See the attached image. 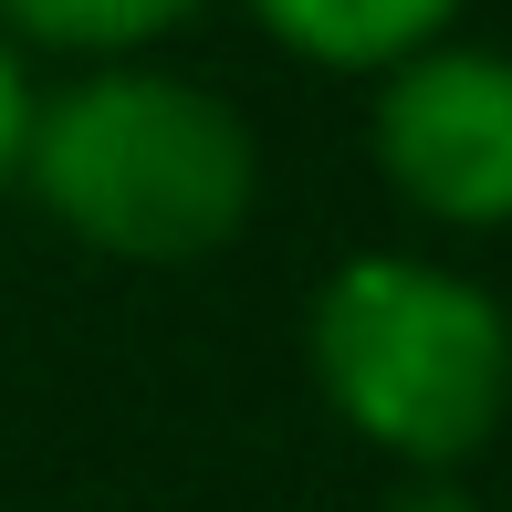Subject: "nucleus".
<instances>
[{"mask_svg":"<svg viewBox=\"0 0 512 512\" xmlns=\"http://www.w3.org/2000/svg\"><path fill=\"white\" fill-rule=\"evenodd\" d=\"M304 366L324 408L398 471H471L512 398V324L471 272L356 251L304 304Z\"/></svg>","mask_w":512,"mask_h":512,"instance_id":"obj_2","label":"nucleus"},{"mask_svg":"<svg viewBox=\"0 0 512 512\" xmlns=\"http://www.w3.org/2000/svg\"><path fill=\"white\" fill-rule=\"evenodd\" d=\"M460 11L471 0H251V21L314 74H387L398 53L439 42Z\"/></svg>","mask_w":512,"mask_h":512,"instance_id":"obj_4","label":"nucleus"},{"mask_svg":"<svg viewBox=\"0 0 512 512\" xmlns=\"http://www.w3.org/2000/svg\"><path fill=\"white\" fill-rule=\"evenodd\" d=\"M209 0H0V32L21 53H74V63H126L189 32Z\"/></svg>","mask_w":512,"mask_h":512,"instance_id":"obj_5","label":"nucleus"},{"mask_svg":"<svg viewBox=\"0 0 512 512\" xmlns=\"http://www.w3.org/2000/svg\"><path fill=\"white\" fill-rule=\"evenodd\" d=\"M11 178L95 262L178 272V262H209V251H230L251 230L262 136L220 84L126 53V63H84L63 95H32Z\"/></svg>","mask_w":512,"mask_h":512,"instance_id":"obj_1","label":"nucleus"},{"mask_svg":"<svg viewBox=\"0 0 512 512\" xmlns=\"http://www.w3.org/2000/svg\"><path fill=\"white\" fill-rule=\"evenodd\" d=\"M377 178L418 209L429 230H481L512 220V63L481 42H418L377 74V115H366Z\"/></svg>","mask_w":512,"mask_h":512,"instance_id":"obj_3","label":"nucleus"},{"mask_svg":"<svg viewBox=\"0 0 512 512\" xmlns=\"http://www.w3.org/2000/svg\"><path fill=\"white\" fill-rule=\"evenodd\" d=\"M377 512H492V502H481L460 471H408V481H398V492H387Z\"/></svg>","mask_w":512,"mask_h":512,"instance_id":"obj_7","label":"nucleus"},{"mask_svg":"<svg viewBox=\"0 0 512 512\" xmlns=\"http://www.w3.org/2000/svg\"><path fill=\"white\" fill-rule=\"evenodd\" d=\"M21 126H32V74H21V42L0 32V189L21 168Z\"/></svg>","mask_w":512,"mask_h":512,"instance_id":"obj_6","label":"nucleus"}]
</instances>
